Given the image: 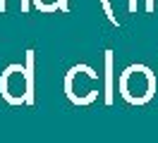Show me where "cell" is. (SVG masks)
I'll list each match as a JSON object with an SVG mask.
<instances>
[{
	"label": "cell",
	"mask_w": 158,
	"mask_h": 143,
	"mask_svg": "<svg viewBox=\"0 0 158 143\" xmlns=\"http://www.w3.org/2000/svg\"><path fill=\"white\" fill-rule=\"evenodd\" d=\"M19 88H24V74H22L19 67H10L5 79H2V93L7 95V100L17 103V100H22Z\"/></svg>",
	"instance_id": "obj_1"
}]
</instances>
